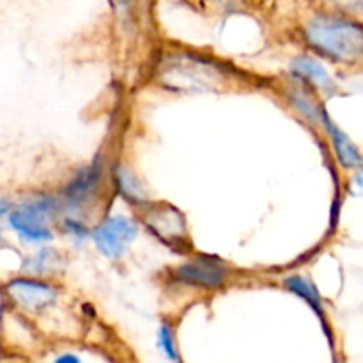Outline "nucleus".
Masks as SVG:
<instances>
[{
  "label": "nucleus",
  "mask_w": 363,
  "mask_h": 363,
  "mask_svg": "<svg viewBox=\"0 0 363 363\" xmlns=\"http://www.w3.org/2000/svg\"><path fill=\"white\" fill-rule=\"evenodd\" d=\"M67 360H69V362H78L74 357H60L59 358V362H67Z\"/></svg>",
  "instance_id": "17"
},
{
  "label": "nucleus",
  "mask_w": 363,
  "mask_h": 363,
  "mask_svg": "<svg viewBox=\"0 0 363 363\" xmlns=\"http://www.w3.org/2000/svg\"><path fill=\"white\" fill-rule=\"evenodd\" d=\"M284 284H286V287L291 291V293L303 298V300L307 301V303L311 305L319 315L323 314V305H321V298H319V293L315 291V287L312 286L311 282H307V280L303 279V277H298V275L289 277V279H286V282Z\"/></svg>",
  "instance_id": "11"
},
{
  "label": "nucleus",
  "mask_w": 363,
  "mask_h": 363,
  "mask_svg": "<svg viewBox=\"0 0 363 363\" xmlns=\"http://www.w3.org/2000/svg\"><path fill=\"white\" fill-rule=\"evenodd\" d=\"M291 98H293L294 106H296L301 113H305V117H307V119H311L312 123H318V121H321L323 110L318 108V105H314V103L311 101V98H308L303 91H298V89H294V91H291Z\"/></svg>",
  "instance_id": "12"
},
{
  "label": "nucleus",
  "mask_w": 363,
  "mask_h": 363,
  "mask_svg": "<svg viewBox=\"0 0 363 363\" xmlns=\"http://www.w3.org/2000/svg\"><path fill=\"white\" fill-rule=\"evenodd\" d=\"M333 6L342 11H351V13L363 14V0H332Z\"/></svg>",
  "instance_id": "15"
},
{
  "label": "nucleus",
  "mask_w": 363,
  "mask_h": 363,
  "mask_svg": "<svg viewBox=\"0 0 363 363\" xmlns=\"http://www.w3.org/2000/svg\"><path fill=\"white\" fill-rule=\"evenodd\" d=\"M52 211V202L48 199L34 202V204L23 206L9 215V223L20 236L30 241H46L52 240L48 225H46V215Z\"/></svg>",
  "instance_id": "3"
},
{
  "label": "nucleus",
  "mask_w": 363,
  "mask_h": 363,
  "mask_svg": "<svg viewBox=\"0 0 363 363\" xmlns=\"http://www.w3.org/2000/svg\"><path fill=\"white\" fill-rule=\"evenodd\" d=\"M66 227L71 230V233H74V234H84L85 233L84 225L77 223L74 220H66Z\"/></svg>",
  "instance_id": "16"
},
{
  "label": "nucleus",
  "mask_w": 363,
  "mask_h": 363,
  "mask_svg": "<svg viewBox=\"0 0 363 363\" xmlns=\"http://www.w3.org/2000/svg\"><path fill=\"white\" fill-rule=\"evenodd\" d=\"M7 293L14 303L27 312H39L55 301L57 291L38 280L16 279L7 286Z\"/></svg>",
  "instance_id": "7"
},
{
  "label": "nucleus",
  "mask_w": 363,
  "mask_h": 363,
  "mask_svg": "<svg viewBox=\"0 0 363 363\" xmlns=\"http://www.w3.org/2000/svg\"><path fill=\"white\" fill-rule=\"evenodd\" d=\"M308 45L339 62L363 59V27L335 14H318L305 28Z\"/></svg>",
  "instance_id": "1"
},
{
  "label": "nucleus",
  "mask_w": 363,
  "mask_h": 363,
  "mask_svg": "<svg viewBox=\"0 0 363 363\" xmlns=\"http://www.w3.org/2000/svg\"><path fill=\"white\" fill-rule=\"evenodd\" d=\"M156 77L160 84L176 92L215 91L223 80L218 66L191 53L165 55L158 64Z\"/></svg>",
  "instance_id": "2"
},
{
  "label": "nucleus",
  "mask_w": 363,
  "mask_h": 363,
  "mask_svg": "<svg viewBox=\"0 0 363 363\" xmlns=\"http://www.w3.org/2000/svg\"><path fill=\"white\" fill-rule=\"evenodd\" d=\"M227 268L222 261L209 255H199L176 269V279L191 286L216 289L227 280Z\"/></svg>",
  "instance_id": "4"
},
{
  "label": "nucleus",
  "mask_w": 363,
  "mask_h": 363,
  "mask_svg": "<svg viewBox=\"0 0 363 363\" xmlns=\"http://www.w3.org/2000/svg\"><path fill=\"white\" fill-rule=\"evenodd\" d=\"M321 121L325 123L326 130H328L333 149H335V155L339 158V162L342 163V167H346V169H357V167H360L363 163V156L358 151L357 145L353 144V140L326 116V112H323Z\"/></svg>",
  "instance_id": "8"
},
{
  "label": "nucleus",
  "mask_w": 363,
  "mask_h": 363,
  "mask_svg": "<svg viewBox=\"0 0 363 363\" xmlns=\"http://www.w3.org/2000/svg\"><path fill=\"white\" fill-rule=\"evenodd\" d=\"M92 236H94L96 245L103 254L117 259L126 252L128 245L135 240L137 227L124 216H112V218H106L94 230Z\"/></svg>",
  "instance_id": "5"
},
{
  "label": "nucleus",
  "mask_w": 363,
  "mask_h": 363,
  "mask_svg": "<svg viewBox=\"0 0 363 363\" xmlns=\"http://www.w3.org/2000/svg\"><path fill=\"white\" fill-rule=\"evenodd\" d=\"M116 177H117V184H119L121 194H123L128 201L140 202L142 199H144L140 186H138V183L135 181V177H131L130 174H128V170L119 169L117 170Z\"/></svg>",
  "instance_id": "13"
},
{
  "label": "nucleus",
  "mask_w": 363,
  "mask_h": 363,
  "mask_svg": "<svg viewBox=\"0 0 363 363\" xmlns=\"http://www.w3.org/2000/svg\"><path fill=\"white\" fill-rule=\"evenodd\" d=\"M99 177H101V163L94 162L92 165L85 167V169H82L74 176V179L67 184L64 197L69 202H73V204L84 201L94 190L96 184L99 183Z\"/></svg>",
  "instance_id": "9"
},
{
  "label": "nucleus",
  "mask_w": 363,
  "mask_h": 363,
  "mask_svg": "<svg viewBox=\"0 0 363 363\" xmlns=\"http://www.w3.org/2000/svg\"><path fill=\"white\" fill-rule=\"evenodd\" d=\"M160 346H162L163 353L170 358V360H177V353H176V346H174V340H172V333H170V328L163 326L160 330Z\"/></svg>",
  "instance_id": "14"
},
{
  "label": "nucleus",
  "mask_w": 363,
  "mask_h": 363,
  "mask_svg": "<svg viewBox=\"0 0 363 363\" xmlns=\"http://www.w3.org/2000/svg\"><path fill=\"white\" fill-rule=\"evenodd\" d=\"M293 67L294 71H298L301 77L311 80L312 84L318 85V87L330 89L333 85L332 78H330V74L326 73L325 67H323L319 62H315L314 59H311V57H298V59L293 62Z\"/></svg>",
  "instance_id": "10"
},
{
  "label": "nucleus",
  "mask_w": 363,
  "mask_h": 363,
  "mask_svg": "<svg viewBox=\"0 0 363 363\" xmlns=\"http://www.w3.org/2000/svg\"><path fill=\"white\" fill-rule=\"evenodd\" d=\"M144 222L152 230V234H156V238L165 241L170 247L176 248L177 245H183L186 240L183 215L172 206L149 209L147 215L144 216Z\"/></svg>",
  "instance_id": "6"
}]
</instances>
